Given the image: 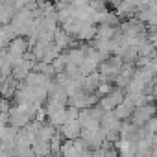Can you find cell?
Listing matches in <instances>:
<instances>
[{
  "label": "cell",
  "mask_w": 157,
  "mask_h": 157,
  "mask_svg": "<svg viewBox=\"0 0 157 157\" xmlns=\"http://www.w3.org/2000/svg\"><path fill=\"white\" fill-rule=\"evenodd\" d=\"M155 113H157V107L151 102H148L144 105H139V107H135V111L131 115V124H135L137 128H142L155 117Z\"/></svg>",
  "instance_id": "6da1fadb"
},
{
  "label": "cell",
  "mask_w": 157,
  "mask_h": 157,
  "mask_svg": "<svg viewBox=\"0 0 157 157\" xmlns=\"http://www.w3.org/2000/svg\"><path fill=\"white\" fill-rule=\"evenodd\" d=\"M98 104V96L93 94V93H85V91H78L76 94L68 96V105L70 107H76V109H89V107H94Z\"/></svg>",
  "instance_id": "7a4b0ae2"
},
{
  "label": "cell",
  "mask_w": 157,
  "mask_h": 157,
  "mask_svg": "<svg viewBox=\"0 0 157 157\" xmlns=\"http://www.w3.org/2000/svg\"><path fill=\"white\" fill-rule=\"evenodd\" d=\"M124 98H126V89L113 87V91H111L107 96L98 98V105H100L105 113H109V111H113L118 104H122V102H124Z\"/></svg>",
  "instance_id": "3957f363"
},
{
  "label": "cell",
  "mask_w": 157,
  "mask_h": 157,
  "mask_svg": "<svg viewBox=\"0 0 157 157\" xmlns=\"http://www.w3.org/2000/svg\"><path fill=\"white\" fill-rule=\"evenodd\" d=\"M82 139L85 140V144L91 150H98L105 142V131L102 128H98V129H83L82 131Z\"/></svg>",
  "instance_id": "277c9868"
},
{
  "label": "cell",
  "mask_w": 157,
  "mask_h": 157,
  "mask_svg": "<svg viewBox=\"0 0 157 157\" xmlns=\"http://www.w3.org/2000/svg\"><path fill=\"white\" fill-rule=\"evenodd\" d=\"M57 129H59V133H61V137H63L65 140H76V139H80V137H82V131H83L80 120H67V122H65L61 128H57Z\"/></svg>",
  "instance_id": "5b68a950"
},
{
  "label": "cell",
  "mask_w": 157,
  "mask_h": 157,
  "mask_svg": "<svg viewBox=\"0 0 157 157\" xmlns=\"http://www.w3.org/2000/svg\"><path fill=\"white\" fill-rule=\"evenodd\" d=\"M117 151H118V157H137V142L129 139H118Z\"/></svg>",
  "instance_id": "8992f818"
},
{
  "label": "cell",
  "mask_w": 157,
  "mask_h": 157,
  "mask_svg": "<svg viewBox=\"0 0 157 157\" xmlns=\"http://www.w3.org/2000/svg\"><path fill=\"white\" fill-rule=\"evenodd\" d=\"M133 111H135V105L131 104V100H129L128 96L124 98V102H122V104H118V105L113 109V113H115L122 122H124V120H128V118H131Z\"/></svg>",
  "instance_id": "52a82bcc"
},
{
  "label": "cell",
  "mask_w": 157,
  "mask_h": 157,
  "mask_svg": "<svg viewBox=\"0 0 157 157\" xmlns=\"http://www.w3.org/2000/svg\"><path fill=\"white\" fill-rule=\"evenodd\" d=\"M54 44L63 52V50H67V48H72L74 41H72V37H70L63 28H57V32H56V35H54Z\"/></svg>",
  "instance_id": "ba28073f"
},
{
  "label": "cell",
  "mask_w": 157,
  "mask_h": 157,
  "mask_svg": "<svg viewBox=\"0 0 157 157\" xmlns=\"http://www.w3.org/2000/svg\"><path fill=\"white\" fill-rule=\"evenodd\" d=\"M96 30H98V26H94L93 22H85L83 24V28L80 30V33L76 35V39L78 41H82V43H89V41H93L94 37H96Z\"/></svg>",
  "instance_id": "9c48e42d"
},
{
  "label": "cell",
  "mask_w": 157,
  "mask_h": 157,
  "mask_svg": "<svg viewBox=\"0 0 157 157\" xmlns=\"http://www.w3.org/2000/svg\"><path fill=\"white\" fill-rule=\"evenodd\" d=\"M32 151L35 153V157H48V155H52L50 142L41 140V139H35V140L32 142Z\"/></svg>",
  "instance_id": "30bf717a"
},
{
  "label": "cell",
  "mask_w": 157,
  "mask_h": 157,
  "mask_svg": "<svg viewBox=\"0 0 157 157\" xmlns=\"http://www.w3.org/2000/svg\"><path fill=\"white\" fill-rule=\"evenodd\" d=\"M111 91H113V83H109V82H102L100 87L96 89V96H98V98H104V96H107Z\"/></svg>",
  "instance_id": "8fae6325"
},
{
  "label": "cell",
  "mask_w": 157,
  "mask_h": 157,
  "mask_svg": "<svg viewBox=\"0 0 157 157\" xmlns=\"http://www.w3.org/2000/svg\"><path fill=\"white\" fill-rule=\"evenodd\" d=\"M142 128H144L150 135H157V115H155V117L146 124V126H142Z\"/></svg>",
  "instance_id": "7c38bea8"
},
{
  "label": "cell",
  "mask_w": 157,
  "mask_h": 157,
  "mask_svg": "<svg viewBox=\"0 0 157 157\" xmlns=\"http://www.w3.org/2000/svg\"><path fill=\"white\" fill-rule=\"evenodd\" d=\"M8 157H10V155H8Z\"/></svg>",
  "instance_id": "4fadbf2b"
}]
</instances>
